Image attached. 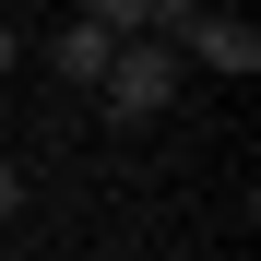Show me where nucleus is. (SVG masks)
Instances as JSON below:
<instances>
[{"label": "nucleus", "mask_w": 261, "mask_h": 261, "mask_svg": "<svg viewBox=\"0 0 261 261\" xmlns=\"http://www.w3.org/2000/svg\"><path fill=\"white\" fill-rule=\"evenodd\" d=\"M107 60H119V36H107L95 12H71V24L48 36V71H60V83H107Z\"/></svg>", "instance_id": "f03ea898"}, {"label": "nucleus", "mask_w": 261, "mask_h": 261, "mask_svg": "<svg viewBox=\"0 0 261 261\" xmlns=\"http://www.w3.org/2000/svg\"><path fill=\"white\" fill-rule=\"evenodd\" d=\"M178 36H190L214 71H261V24H238V12H190Z\"/></svg>", "instance_id": "7ed1b4c3"}, {"label": "nucleus", "mask_w": 261, "mask_h": 261, "mask_svg": "<svg viewBox=\"0 0 261 261\" xmlns=\"http://www.w3.org/2000/svg\"><path fill=\"white\" fill-rule=\"evenodd\" d=\"M95 95H107V119H154L166 95H178V48H119Z\"/></svg>", "instance_id": "f257e3e1"}, {"label": "nucleus", "mask_w": 261, "mask_h": 261, "mask_svg": "<svg viewBox=\"0 0 261 261\" xmlns=\"http://www.w3.org/2000/svg\"><path fill=\"white\" fill-rule=\"evenodd\" d=\"M12 214H24V166H0V226H12Z\"/></svg>", "instance_id": "20e7f679"}]
</instances>
